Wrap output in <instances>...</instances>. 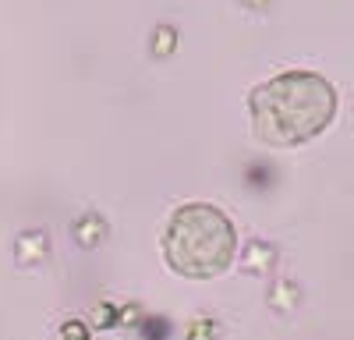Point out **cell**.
Segmentation results:
<instances>
[{
  "label": "cell",
  "mask_w": 354,
  "mask_h": 340,
  "mask_svg": "<svg viewBox=\"0 0 354 340\" xmlns=\"http://www.w3.org/2000/svg\"><path fill=\"white\" fill-rule=\"evenodd\" d=\"M252 131L259 142L277 149L305 146L330 128L337 113L333 85L315 71H283L262 82L248 96Z\"/></svg>",
  "instance_id": "cell-1"
},
{
  "label": "cell",
  "mask_w": 354,
  "mask_h": 340,
  "mask_svg": "<svg viewBox=\"0 0 354 340\" xmlns=\"http://www.w3.org/2000/svg\"><path fill=\"white\" fill-rule=\"evenodd\" d=\"M163 255L167 266L185 280H213L230 270L238 255V234L227 213L209 202L181 206L163 231Z\"/></svg>",
  "instance_id": "cell-2"
},
{
  "label": "cell",
  "mask_w": 354,
  "mask_h": 340,
  "mask_svg": "<svg viewBox=\"0 0 354 340\" xmlns=\"http://www.w3.org/2000/svg\"><path fill=\"white\" fill-rule=\"evenodd\" d=\"M15 259H18V266H43L46 259H50V238H46V231L43 227H32V231H21L18 238H15Z\"/></svg>",
  "instance_id": "cell-3"
},
{
  "label": "cell",
  "mask_w": 354,
  "mask_h": 340,
  "mask_svg": "<svg viewBox=\"0 0 354 340\" xmlns=\"http://www.w3.org/2000/svg\"><path fill=\"white\" fill-rule=\"evenodd\" d=\"M71 238H75V245L85 248V252L100 248L103 238H106V220H103L100 213H82V216L71 223Z\"/></svg>",
  "instance_id": "cell-4"
},
{
  "label": "cell",
  "mask_w": 354,
  "mask_h": 340,
  "mask_svg": "<svg viewBox=\"0 0 354 340\" xmlns=\"http://www.w3.org/2000/svg\"><path fill=\"white\" fill-rule=\"evenodd\" d=\"M277 263V248L270 241H248L245 252H241V270L252 273V276H266Z\"/></svg>",
  "instance_id": "cell-5"
},
{
  "label": "cell",
  "mask_w": 354,
  "mask_h": 340,
  "mask_svg": "<svg viewBox=\"0 0 354 340\" xmlns=\"http://www.w3.org/2000/svg\"><path fill=\"white\" fill-rule=\"evenodd\" d=\"M301 301V291H298V283H290V280H280L270 287V308L273 312H294Z\"/></svg>",
  "instance_id": "cell-6"
},
{
  "label": "cell",
  "mask_w": 354,
  "mask_h": 340,
  "mask_svg": "<svg viewBox=\"0 0 354 340\" xmlns=\"http://www.w3.org/2000/svg\"><path fill=\"white\" fill-rule=\"evenodd\" d=\"M220 333H223V326L213 316H202V319L188 323V340H220Z\"/></svg>",
  "instance_id": "cell-7"
},
{
  "label": "cell",
  "mask_w": 354,
  "mask_h": 340,
  "mask_svg": "<svg viewBox=\"0 0 354 340\" xmlns=\"http://www.w3.org/2000/svg\"><path fill=\"white\" fill-rule=\"evenodd\" d=\"M174 46H177V28L174 25H160L156 36H153V53L156 57H170Z\"/></svg>",
  "instance_id": "cell-8"
},
{
  "label": "cell",
  "mask_w": 354,
  "mask_h": 340,
  "mask_svg": "<svg viewBox=\"0 0 354 340\" xmlns=\"http://www.w3.org/2000/svg\"><path fill=\"white\" fill-rule=\"evenodd\" d=\"M117 316H121V312H117L113 305H96L93 308V316H88V323H93V326H100V330H110V326H117Z\"/></svg>",
  "instance_id": "cell-9"
},
{
  "label": "cell",
  "mask_w": 354,
  "mask_h": 340,
  "mask_svg": "<svg viewBox=\"0 0 354 340\" xmlns=\"http://www.w3.org/2000/svg\"><path fill=\"white\" fill-rule=\"evenodd\" d=\"M167 319H149L145 316V323H142V333H145V340H167Z\"/></svg>",
  "instance_id": "cell-10"
},
{
  "label": "cell",
  "mask_w": 354,
  "mask_h": 340,
  "mask_svg": "<svg viewBox=\"0 0 354 340\" xmlns=\"http://www.w3.org/2000/svg\"><path fill=\"white\" fill-rule=\"evenodd\" d=\"M64 340H88V337H85V326H82V323H68V326H64Z\"/></svg>",
  "instance_id": "cell-11"
},
{
  "label": "cell",
  "mask_w": 354,
  "mask_h": 340,
  "mask_svg": "<svg viewBox=\"0 0 354 340\" xmlns=\"http://www.w3.org/2000/svg\"><path fill=\"white\" fill-rule=\"evenodd\" d=\"M245 4H248V8H262V4H266V0H245Z\"/></svg>",
  "instance_id": "cell-12"
}]
</instances>
